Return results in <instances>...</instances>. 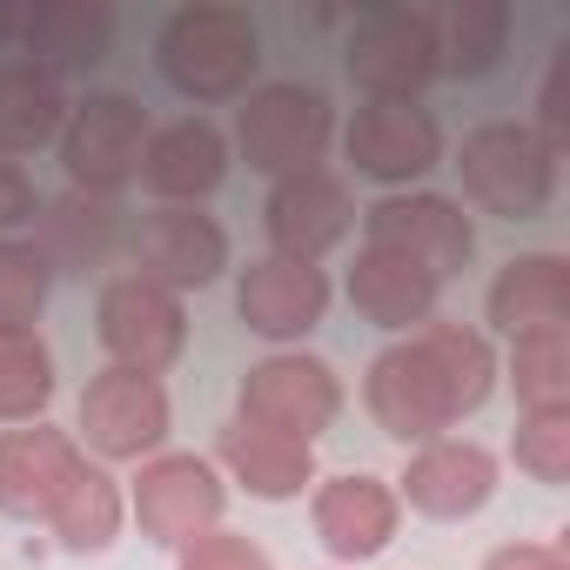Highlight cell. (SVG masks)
Segmentation results:
<instances>
[{
	"label": "cell",
	"mask_w": 570,
	"mask_h": 570,
	"mask_svg": "<svg viewBox=\"0 0 570 570\" xmlns=\"http://www.w3.org/2000/svg\"><path fill=\"white\" fill-rule=\"evenodd\" d=\"M490 390H497V350L483 330L463 323H423L416 336H396L363 376V403L376 430L396 443L450 436L463 416L490 403Z\"/></svg>",
	"instance_id": "1"
},
{
	"label": "cell",
	"mask_w": 570,
	"mask_h": 570,
	"mask_svg": "<svg viewBox=\"0 0 570 570\" xmlns=\"http://www.w3.org/2000/svg\"><path fill=\"white\" fill-rule=\"evenodd\" d=\"M155 68L188 101H235V95H248V81L262 68V35H255L248 8L188 0L155 35Z\"/></svg>",
	"instance_id": "2"
},
{
	"label": "cell",
	"mask_w": 570,
	"mask_h": 570,
	"mask_svg": "<svg viewBox=\"0 0 570 570\" xmlns=\"http://www.w3.org/2000/svg\"><path fill=\"white\" fill-rule=\"evenodd\" d=\"M456 175H463V195L483 215H503V222H537L557 195V155L537 141L530 121L470 128L463 155H456Z\"/></svg>",
	"instance_id": "3"
},
{
	"label": "cell",
	"mask_w": 570,
	"mask_h": 570,
	"mask_svg": "<svg viewBox=\"0 0 570 570\" xmlns=\"http://www.w3.org/2000/svg\"><path fill=\"white\" fill-rule=\"evenodd\" d=\"M336 135V108L323 88H303V81H268V88H248L242 115H235V155L282 181V175H303V168H323V148Z\"/></svg>",
	"instance_id": "4"
},
{
	"label": "cell",
	"mask_w": 570,
	"mask_h": 570,
	"mask_svg": "<svg viewBox=\"0 0 570 570\" xmlns=\"http://www.w3.org/2000/svg\"><path fill=\"white\" fill-rule=\"evenodd\" d=\"M148 108L135 95H88L68 108L61 121V168H68V188L81 195H121L128 181H141V155H148Z\"/></svg>",
	"instance_id": "5"
},
{
	"label": "cell",
	"mask_w": 570,
	"mask_h": 570,
	"mask_svg": "<svg viewBox=\"0 0 570 570\" xmlns=\"http://www.w3.org/2000/svg\"><path fill=\"white\" fill-rule=\"evenodd\" d=\"M222 510H228V483L208 456H188V450H161L141 463L135 490H128V517L141 523L148 543L161 550H181L208 530H222Z\"/></svg>",
	"instance_id": "6"
},
{
	"label": "cell",
	"mask_w": 570,
	"mask_h": 570,
	"mask_svg": "<svg viewBox=\"0 0 570 570\" xmlns=\"http://www.w3.org/2000/svg\"><path fill=\"white\" fill-rule=\"evenodd\" d=\"M168 423H175V410H168L161 376H141V370H115L108 363L81 390V443L101 463H148V456H161Z\"/></svg>",
	"instance_id": "7"
},
{
	"label": "cell",
	"mask_w": 570,
	"mask_h": 570,
	"mask_svg": "<svg viewBox=\"0 0 570 570\" xmlns=\"http://www.w3.org/2000/svg\"><path fill=\"white\" fill-rule=\"evenodd\" d=\"M95 336L115 356V370L161 376L188 350V309H181V296L155 289V282H141V275H115V282H101Z\"/></svg>",
	"instance_id": "8"
},
{
	"label": "cell",
	"mask_w": 570,
	"mask_h": 570,
	"mask_svg": "<svg viewBox=\"0 0 570 570\" xmlns=\"http://www.w3.org/2000/svg\"><path fill=\"white\" fill-rule=\"evenodd\" d=\"M235 416L316 443V436L343 416V376H336L323 356L275 350V356H262V363L242 376V410H235Z\"/></svg>",
	"instance_id": "9"
},
{
	"label": "cell",
	"mask_w": 570,
	"mask_h": 570,
	"mask_svg": "<svg viewBox=\"0 0 570 570\" xmlns=\"http://www.w3.org/2000/svg\"><path fill=\"white\" fill-rule=\"evenodd\" d=\"M128 255H135V275L155 282L168 296H188V289H208L228 268V228L202 208H148L135 228H128Z\"/></svg>",
	"instance_id": "10"
},
{
	"label": "cell",
	"mask_w": 570,
	"mask_h": 570,
	"mask_svg": "<svg viewBox=\"0 0 570 570\" xmlns=\"http://www.w3.org/2000/svg\"><path fill=\"white\" fill-rule=\"evenodd\" d=\"M363 242H376V248H396V255L423 262L436 282L463 275V268H470V255H476V228H470L463 202L430 195V188H416V195H383L376 208H363Z\"/></svg>",
	"instance_id": "11"
},
{
	"label": "cell",
	"mask_w": 570,
	"mask_h": 570,
	"mask_svg": "<svg viewBox=\"0 0 570 570\" xmlns=\"http://www.w3.org/2000/svg\"><path fill=\"white\" fill-rule=\"evenodd\" d=\"M343 155L356 175L383 188H410L443 161V128L423 101H363L356 121L343 128Z\"/></svg>",
	"instance_id": "12"
},
{
	"label": "cell",
	"mask_w": 570,
	"mask_h": 570,
	"mask_svg": "<svg viewBox=\"0 0 570 570\" xmlns=\"http://www.w3.org/2000/svg\"><path fill=\"white\" fill-rule=\"evenodd\" d=\"M356 222L350 181L336 168H303V175H282L268 188L262 228H268V255H289V262H323Z\"/></svg>",
	"instance_id": "13"
},
{
	"label": "cell",
	"mask_w": 570,
	"mask_h": 570,
	"mask_svg": "<svg viewBox=\"0 0 570 570\" xmlns=\"http://www.w3.org/2000/svg\"><path fill=\"white\" fill-rule=\"evenodd\" d=\"M343 61H350V81L370 101H416L436 81L430 35H423V14L416 8H376V14H363Z\"/></svg>",
	"instance_id": "14"
},
{
	"label": "cell",
	"mask_w": 570,
	"mask_h": 570,
	"mask_svg": "<svg viewBox=\"0 0 570 570\" xmlns=\"http://www.w3.org/2000/svg\"><path fill=\"white\" fill-rule=\"evenodd\" d=\"M490 497H497V456L483 443H470V436L416 443L410 470L396 476V503H410L416 517H436V523H463Z\"/></svg>",
	"instance_id": "15"
},
{
	"label": "cell",
	"mask_w": 570,
	"mask_h": 570,
	"mask_svg": "<svg viewBox=\"0 0 570 570\" xmlns=\"http://www.w3.org/2000/svg\"><path fill=\"white\" fill-rule=\"evenodd\" d=\"M235 316L268 336V343H303L323 316H330V275L316 262H289V255H262L242 268L235 282Z\"/></svg>",
	"instance_id": "16"
},
{
	"label": "cell",
	"mask_w": 570,
	"mask_h": 570,
	"mask_svg": "<svg viewBox=\"0 0 570 570\" xmlns=\"http://www.w3.org/2000/svg\"><path fill=\"white\" fill-rule=\"evenodd\" d=\"M309 523H316V537H323V550H330L336 563H370V557L390 550V537H396V523H403V503H396V483L350 470V476L316 483Z\"/></svg>",
	"instance_id": "17"
},
{
	"label": "cell",
	"mask_w": 570,
	"mask_h": 570,
	"mask_svg": "<svg viewBox=\"0 0 570 570\" xmlns=\"http://www.w3.org/2000/svg\"><path fill=\"white\" fill-rule=\"evenodd\" d=\"M228 175V135L202 115H181L168 128L148 135V155H141V188L155 195V208H195L222 188Z\"/></svg>",
	"instance_id": "18"
},
{
	"label": "cell",
	"mask_w": 570,
	"mask_h": 570,
	"mask_svg": "<svg viewBox=\"0 0 570 570\" xmlns=\"http://www.w3.org/2000/svg\"><path fill=\"white\" fill-rule=\"evenodd\" d=\"M436 296H443V282H436L423 262H410V255H396V248H376V242L356 248L350 309H356L363 323H376V330H390V336H416L423 323H436Z\"/></svg>",
	"instance_id": "19"
},
{
	"label": "cell",
	"mask_w": 570,
	"mask_h": 570,
	"mask_svg": "<svg viewBox=\"0 0 570 570\" xmlns=\"http://www.w3.org/2000/svg\"><path fill=\"white\" fill-rule=\"evenodd\" d=\"M35 255L48 262V275H95L108 268V255L121 248V208L108 195H55L35 208Z\"/></svg>",
	"instance_id": "20"
},
{
	"label": "cell",
	"mask_w": 570,
	"mask_h": 570,
	"mask_svg": "<svg viewBox=\"0 0 570 570\" xmlns=\"http://www.w3.org/2000/svg\"><path fill=\"white\" fill-rule=\"evenodd\" d=\"M215 463H222L248 497H262V503H289V497H303V490L316 483V443L282 436V430H262V423H248V416L222 423Z\"/></svg>",
	"instance_id": "21"
},
{
	"label": "cell",
	"mask_w": 570,
	"mask_h": 570,
	"mask_svg": "<svg viewBox=\"0 0 570 570\" xmlns=\"http://www.w3.org/2000/svg\"><path fill=\"white\" fill-rule=\"evenodd\" d=\"M81 470V443L48 423L0 430V517H48L61 483Z\"/></svg>",
	"instance_id": "22"
},
{
	"label": "cell",
	"mask_w": 570,
	"mask_h": 570,
	"mask_svg": "<svg viewBox=\"0 0 570 570\" xmlns=\"http://www.w3.org/2000/svg\"><path fill=\"white\" fill-rule=\"evenodd\" d=\"M115 41V8L108 0H35L28 28H21V61H35L41 75H88Z\"/></svg>",
	"instance_id": "23"
},
{
	"label": "cell",
	"mask_w": 570,
	"mask_h": 570,
	"mask_svg": "<svg viewBox=\"0 0 570 570\" xmlns=\"http://www.w3.org/2000/svg\"><path fill=\"white\" fill-rule=\"evenodd\" d=\"M423 35H430V68L450 81H476L503 61L510 48V8L503 0H436V8H416Z\"/></svg>",
	"instance_id": "24"
},
{
	"label": "cell",
	"mask_w": 570,
	"mask_h": 570,
	"mask_svg": "<svg viewBox=\"0 0 570 570\" xmlns=\"http://www.w3.org/2000/svg\"><path fill=\"white\" fill-rule=\"evenodd\" d=\"M490 323L503 336H530V330H570V262L537 248V255H510L490 282Z\"/></svg>",
	"instance_id": "25"
},
{
	"label": "cell",
	"mask_w": 570,
	"mask_h": 570,
	"mask_svg": "<svg viewBox=\"0 0 570 570\" xmlns=\"http://www.w3.org/2000/svg\"><path fill=\"white\" fill-rule=\"evenodd\" d=\"M61 121H68V95L55 75H41L35 61H0V161L61 141Z\"/></svg>",
	"instance_id": "26"
},
{
	"label": "cell",
	"mask_w": 570,
	"mask_h": 570,
	"mask_svg": "<svg viewBox=\"0 0 570 570\" xmlns=\"http://www.w3.org/2000/svg\"><path fill=\"white\" fill-rule=\"evenodd\" d=\"M41 523L61 537V550L95 557V550H108V543L121 537V523H128V497H121V483H115L101 463L81 456V470L61 483V497H55V510H48Z\"/></svg>",
	"instance_id": "27"
},
{
	"label": "cell",
	"mask_w": 570,
	"mask_h": 570,
	"mask_svg": "<svg viewBox=\"0 0 570 570\" xmlns=\"http://www.w3.org/2000/svg\"><path fill=\"white\" fill-rule=\"evenodd\" d=\"M510 383H517L523 416L570 410V330H530V336H510Z\"/></svg>",
	"instance_id": "28"
},
{
	"label": "cell",
	"mask_w": 570,
	"mask_h": 570,
	"mask_svg": "<svg viewBox=\"0 0 570 570\" xmlns=\"http://www.w3.org/2000/svg\"><path fill=\"white\" fill-rule=\"evenodd\" d=\"M55 403V356L35 330L0 336V423H41Z\"/></svg>",
	"instance_id": "29"
},
{
	"label": "cell",
	"mask_w": 570,
	"mask_h": 570,
	"mask_svg": "<svg viewBox=\"0 0 570 570\" xmlns=\"http://www.w3.org/2000/svg\"><path fill=\"white\" fill-rule=\"evenodd\" d=\"M48 289H55V275L35 255V242H14V235L0 242V336L35 330L48 309Z\"/></svg>",
	"instance_id": "30"
},
{
	"label": "cell",
	"mask_w": 570,
	"mask_h": 570,
	"mask_svg": "<svg viewBox=\"0 0 570 570\" xmlns=\"http://www.w3.org/2000/svg\"><path fill=\"white\" fill-rule=\"evenodd\" d=\"M510 456H517V470H523V476H537V483H563V476H570V410L523 416V423H517Z\"/></svg>",
	"instance_id": "31"
},
{
	"label": "cell",
	"mask_w": 570,
	"mask_h": 570,
	"mask_svg": "<svg viewBox=\"0 0 570 570\" xmlns=\"http://www.w3.org/2000/svg\"><path fill=\"white\" fill-rule=\"evenodd\" d=\"M175 570H275V563H268V550H262L255 537H242V530H208V537H195V543L175 550Z\"/></svg>",
	"instance_id": "32"
},
{
	"label": "cell",
	"mask_w": 570,
	"mask_h": 570,
	"mask_svg": "<svg viewBox=\"0 0 570 570\" xmlns=\"http://www.w3.org/2000/svg\"><path fill=\"white\" fill-rule=\"evenodd\" d=\"M537 141H543L550 155L570 148V48H557L550 81H543V95H537Z\"/></svg>",
	"instance_id": "33"
},
{
	"label": "cell",
	"mask_w": 570,
	"mask_h": 570,
	"mask_svg": "<svg viewBox=\"0 0 570 570\" xmlns=\"http://www.w3.org/2000/svg\"><path fill=\"white\" fill-rule=\"evenodd\" d=\"M35 208H41L35 181H28L14 161H0V242H8L14 228H28V222H35Z\"/></svg>",
	"instance_id": "34"
},
{
	"label": "cell",
	"mask_w": 570,
	"mask_h": 570,
	"mask_svg": "<svg viewBox=\"0 0 570 570\" xmlns=\"http://www.w3.org/2000/svg\"><path fill=\"white\" fill-rule=\"evenodd\" d=\"M483 570H570L557 543H503L483 557Z\"/></svg>",
	"instance_id": "35"
},
{
	"label": "cell",
	"mask_w": 570,
	"mask_h": 570,
	"mask_svg": "<svg viewBox=\"0 0 570 570\" xmlns=\"http://www.w3.org/2000/svg\"><path fill=\"white\" fill-rule=\"evenodd\" d=\"M28 8H35V0H21V8H0V41H21V28H28Z\"/></svg>",
	"instance_id": "36"
}]
</instances>
